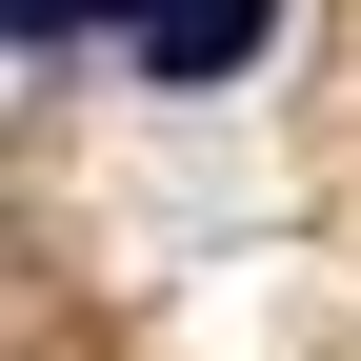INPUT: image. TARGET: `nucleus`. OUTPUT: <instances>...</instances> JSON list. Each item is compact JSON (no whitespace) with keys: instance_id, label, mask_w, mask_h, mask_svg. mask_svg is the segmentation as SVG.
<instances>
[{"instance_id":"f257e3e1","label":"nucleus","mask_w":361,"mask_h":361,"mask_svg":"<svg viewBox=\"0 0 361 361\" xmlns=\"http://www.w3.org/2000/svg\"><path fill=\"white\" fill-rule=\"evenodd\" d=\"M121 40H141V80H241L261 40H281V0H141Z\"/></svg>"}]
</instances>
